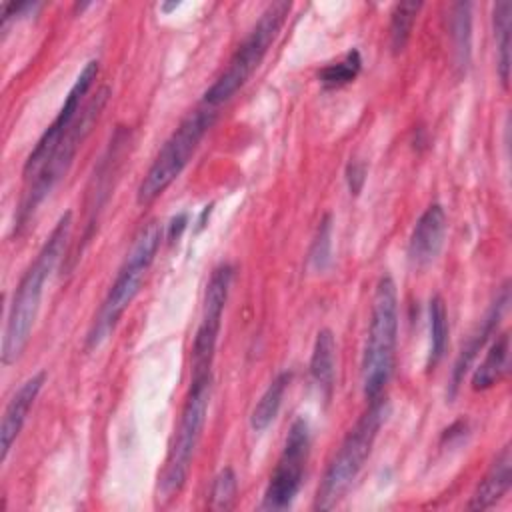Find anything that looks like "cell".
Here are the masks:
<instances>
[{
	"label": "cell",
	"instance_id": "cell-25",
	"mask_svg": "<svg viewBox=\"0 0 512 512\" xmlns=\"http://www.w3.org/2000/svg\"><path fill=\"white\" fill-rule=\"evenodd\" d=\"M238 492V480L232 468H222L210 486V508L212 510H230L234 506Z\"/></svg>",
	"mask_w": 512,
	"mask_h": 512
},
{
	"label": "cell",
	"instance_id": "cell-4",
	"mask_svg": "<svg viewBox=\"0 0 512 512\" xmlns=\"http://www.w3.org/2000/svg\"><path fill=\"white\" fill-rule=\"evenodd\" d=\"M398 342V292L394 280L384 274L376 282L370 310L368 336L362 352V390L366 400L384 394L394 370Z\"/></svg>",
	"mask_w": 512,
	"mask_h": 512
},
{
	"label": "cell",
	"instance_id": "cell-21",
	"mask_svg": "<svg viewBox=\"0 0 512 512\" xmlns=\"http://www.w3.org/2000/svg\"><path fill=\"white\" fill-rule=\"evenodd\" d=\"M422 2H398L390 14V48L392 54H402L410 42L416 16Z\"/></svg>",
	"mask_w": 512,
	"mask_h": 512
},
{
	"label": "cell",
	"instance_id": "cell-15",
	"mask_svg": "<svg viewBox=\"0 0 512 512\" xmlns=\"http://www.w3.org/2000/svg\"><path fill=\"white\" fill-rule=\"evenodd\" d=\"M510 482H512V454H510V446H504L496 454L494 462L490 464L480 484L476 486L468 502V508L470 510L492 508L510 490Z\"/></svg>",
	"mask_w": 512,
	"mask_h": 512
},
{
	"label": "cell",
	"instance_id": "cell-14",
	"mask_svg": "<svg viewBox=\"0 0 512 512\" xmlns=\"http://www.w3.org/2000/svg\"><path fill=\"white\" fill-rule=\"evenodd\" d=\"M44 382H46V372L40 370L30 378H26L8 400L2 414V422H0V462H6L8 452L16 442V438L20 436L26 424L28 412L34 406Z\"/></svg>",
	"mask_w": 512,
	"mask_h": 512
},
{
	"label": "cell",
	"instance_id": "cell-13",
	"mask_svg": "<svg viewBox=\"0 0 512 512\" xmlns=\"http://www.w3.org/2000/svg\"><path fill=\"white\" fill-rule=\"evenodd\" d=\"M510 304V288H508V282L500 288V292L496 294V300L492 302L490 310L486 312V316L480 320L478 328L470 334V338L466 340V344L462 346L456 362H454V368H452V374H450V386H448V398H454V394L458 392L462 380H464V374L470 370L472 362L476 360L478 352L486 346V342L496 334L498 330V324L504 316V310L506 306Z\"/></svg>",
	"mask_w": 512,
	"mask_h": 512
},
{
	"label": "cell",
	"instance_id": "cell-19",
	"mask_svg": "<svg viewBox=\"0 0 512 512\" xmlns=\"http://www.w3.org/2000/svg\"><path fill=\"white\" fill-rule=\"evenodd\" d=\"M510 16L512 4L508 0L496 2L492 8V26L496 38V58H498V76L502 88H508L510 82Z\"/></svg>",
	"mask_w": 512,
	"mask_h": 512
},
{
	"label": "cell",
	"instance_id": "cell-3",
	"mask_svg": "<svg viewBox=\"0 0 512 512\" xmlns=\"http://www.w3.org/2000/svg\"><path fill=\"white\" fill-rule=\"evenodd\" d=\"M388 412L390 404L384 396L368 400V408L358 416L356 424L348 430L336 456L332 458L322 476L314 500L316 510L334 508L348 492V488L364 468L378 438V432L386 422Z\"/></svg>",
	"mask_w": 512,
	"mask_h": 512
},
{
	"label": "cell",
	"instance_id": "cell-11",
	"mask_svg": "<svg viewBox=\"0 0 512 512\" xmlns=\"http://www.w3.org/2000/svg\"><path fill=\"white\" fill-rule=\"evenodd\" d=\"M232 278H234V268L230 264H220L210 274V280L204 292L200 324L192 344V374L212 372V360L216 352L222 314L228 302Z\"/></svg>",
	"mask_w": 512,
	"mask_h": 512
},
{
	"label": "cell",
	"instance_id": "cell-7",
	"mask_svg": "<svg viewBox=\"0 0 512 512\" xmlns=\"http://www.w3.org/2000/svg\"><path fill=\"white\" fill-rule=\"evenodd\" d=\"M290 8H292L290 2L276 0V2H270L262 10V14L256 20V24L252 26V30L246 34V38L240 42V46L232 54L224 72L204 92L202 102L206 108L214 110L216 106L228 102L248 82V78L254 74V70L264 60L274 38L278 36Z\"/></svg>",
	"mask_w": 512,
	"mask_h": 512
},
{
	"label": "cell",
	"instance_id": "cell-2",
	"mask_svg": "<svg viewBox=\"0 0 512 512\" xmlns=\"http://www.w3.org/2000/svg\"><path fill=\"white\" fill-rule=\"evenodd\" d=\"M162 234H164V226L158 220H150L136 234L130 252L126 254L122 266L118 268V274L108 294L104 296L100 310L96 312L90 324V330L86 334L88 350L100 348L112 336L122 314L140 292V286L162 244Z\"/></svg>",
	"mask_w": 512,
	"mask_h": 512
},
{
	"label": "cell",
	"instance_id": "cell-12",
	"mask_svg": "<svg viewBox=\"0 0 512 512\" xmlns=\"http://www.w3.org/2000/svg\"><path fill=\"white\" fill-rule=\"evenodd\" d=\"M448 220L440 204H430L416 220L408 238V262L414 270L428 268L444 246Z\"/></svg>",
	"mask_w": 512,
	"mask_h": 512
},
{
	"label": "cell",
	"instance_id": "cell-18",
	"mask_svg": "<svg viewBox=\"0 0 512 512\" xmlns=\"http://www.w3.org/2000/svg\"><path fill=\"white\" fill-rule=\"evenodd\" d=\"M290 380H292L290 372H280L268 384V388L262 392V396L258 398V402H256L252 414H250L252 430L262 432V430H266L276 420V416L280 412V406H282L284 392H286Z\"/></svg>",
	"mask_w": 512,
	"mask_h": 512
},
{
	"label": "cell",
	"instance_id": "cell-9",
	"mask_svg": "<svg viewBox=\"0 0 512 512\" xmlns=\"http://www.w3.org/2000/svg\"><path fill=\"white\" fill-rule=\"evenodd\" d=\"M310 456V426L298 416L290 424L284 448L270 474L262 496V510H286L292 506L304 482V470Z\"/></svg>",
	"mask_w": 512,
	"mask_h": 512
},
{
	"label": "cell",
	"instance_id": "cell-28",
	"mask_svg": "<svg viewBox=\"0 0 512 512\" xmlns=\"http://www.w3.org/2000/svg\"><path fill=\"white\" fill-rule=\"evenodd\" d=\"M180 6V2H170V4H162L160 8L164 10V12H170V10H174V8H178Z\"/></svg>",
	"mask_w": 512,
	"mask_h": 512
},
{
	"label": "cell",
	"instance_id": "cell-22",
	"mask_svg": "<svg viewBox=\"0 0 512 512\" xmlns=\"http://www.w3.org/2000/svg\"><path fill=\"white\" fill-rule=\"evenodd\" d=\"M360 68H362L360 52H358L356 48H352V50H348V52L344 54L342 60L324 66V68L318 72V80H320L322 88H326V90H338V88H342V86L354 82L356 76L360 74Z\"/></svg>",
	"mask_w": 512,
	"mask_h": 512
},
{
	"label": "cell",
	"instance_id": "cell-23",
	"mask_svg": "<svg viewBox=\"0 0 512 512\" xmlns=\"http://www.w3.org/2000/svg\"><path fill=\"white\" fill-rule=\"evenodd\" d=\"M470 4L468 2H458L452 6V16H450V36L454 42V52L458 56V64L466 66L470 60Z\"/></svg>",
	"mask_w": 512,
	"mask_h": 512
},
{
	"label": "cell",
	"instance_id": "cell-1",
	"mask_svg": "<svg viewBox=\"0 0 512 512\" xmlns=\"http://www.w3.org/2000/svg\"><path fill=\"white\" fill-rule=\"evenodd\" d=\"M72 230V212H64L56 226L52 228L50 236L38 250L34 262L24 270L22 278L18 280L8 314H6V326L2 334V364L10 366L14 364L22 352L28 346V340L32 336L34 322L38 318L44 284L58 266L60 258L66 252V244L70 240Z\"/></svg>",
	"mask_w": 512,
	"mask_h": 512
},
{
	"label": "cell",
	"instance_id": "cell-5",
	"mask_svg": "<svg viewBox=\"0 0 512 512\" xmlns=\"http://www.w3.org/2000/svg\"><path fill=\"white\" fill-rule=\"evenodd\" d=\"M212 396V372L192 374L190 390L182 406V414L168 448L164 468L158 478V500H172L186 484L196 446L208 416Z\"/></svg>",
	"mask_w": 512,
	"mask_h": 512
},
{
	"label": "cell",
	"instance_id": "cell-16",
	"mask_svg": "<svg viewBox=\"0 0 512 512\" xmlns=\"http://www.w3.org/2000/svg\"><path fill=\"white\" fill-rule=\"evenodd\" d=\"M508 358H510V334L500 332L494 334L492 344L486 350L484 360L472 372V390L484 392L496 386L508 372Z\"/></svg>",
	"mask_w": 512,
	"mask_h": 512
},
{
	"label": "cell",
	"instance_id": "cell-24",
	"mask_svg": "<svg viewBox=\"0 0 512 512\" xmlns=\"http://www.w3.org/2000/svg\"><path fill=\"white\" fill-rule=\"evenodd\" d=\"M308 264L314 272H324L332 264V216L324 214L318 222L308 252Z\"/></svg>",
	"mask_w": 512,
	"mask_h": 512
},
{
	"label": "cell",
	"instance_id": "cell-27",
	"mask_svg": "<svg viewBox=\"0 0 512 512\" xmlns=\"http://www.w3.org/2000/svg\"><path fill=\"white\" fill-rule=\"evenodd\" d=\"M186 214H178V216H174L172 220H170V228H168V238L170 240H174V238H178L180 236V232L186 228Z\"/></svg>",
	"mask_w": 512,
	"mask_h": 512
},
{
	"label": "cell",
	"instance_id": "cell-10",
	"mask_svg": "<svg viewBox=\"0 0 512 512\" xmlns=\"http://www.w3.org/2000/svg\"><path fill=\"white\" fill-rule=\"evenodd\" d=\"M98 76V60H88L84 64V68L80 70L78 78L74 80L72 88L68 90L56 118L50 122V126L42 132V136L38 138L36 146L32 148V152L28 154L26 162H24V182L32 180L44 166L46 162L54 156L56 148L60 146V142L64 140V136L70 132L72 124L76 122L80 110H82V102L84 96L88 94V90L92 88L94 80Z\"/></svg>",
	"mask_w": 512,
	"mask_h": 512
},
{
	"label": "cell",
	"instance_id": "cell-17",
	"mask_svg": "<svg viewBox=\"0 0 512 512\" xmlns=\"http://www.w3.org/2000/svg\"><path fill=\"white\" fill-rule=\"evenodd\" d=\"M310 376L324 394V398L332 396L334 376H336V340L332 330L322 328L316 334L312 356H310Z\"/></svg>",
	"mask_w": 512,
	"mask_h": 512
},
{
	"label": "cell",
	"instance_id": "cell-20",
	"mask_svg": "<svg viewBox=\"0 0 512 512\" xmlns=\"http://www.w3.org/2000/svg\"><path fill=\"white\" fill-rule=\"evenodd\" d=\"M428 320H430V346H428L426 368L434 370L436 364L442 360L446 352V342H448V312L442 296L438 294L430 298Z\"/></svg>",
	"mask_w": 512,
	"mask_h": 512
},
{
	"label": "cell",
	"instance_id": "cell-26",
	"mask_svg": "<svg viewBox=\"0 0 512 512\" xmlns=\"http://www.w3.org/2000/svg\"><path fill=\"white\" fill-rule=\"evenodd\" d=\"M346 180L352 194H358L366 180V166L362 162H350L346 168Z\"/></svg>",
	"mask_w": 512,
	"mask_h": 512
},
{
	"label": "cell",
	"instance_id": "cell-6",
	"mask_svg": "<svg viewBox=\"0 0 512 512\" xmlns=\"http://www.w3.org/2000/svg\"><path fill=\"white\" fill-rule=\"evenodd\" d=\"M108 98H110L108 86H102L96 90V94L82 106L76 122L72 124L70 132L64 136V140L56 148L54 156L46 162V166L32 180H28L24 184V192H22V198H20V204H18L16 216H14V232H20L28 224L34 210L44 202V198L66 176V172L70 170V166L74 162L78 148L82 146V142L90 134L92 126L100 118L104 106L108 104Z\"/></svg>",
	"mask_w": 512,
	"mask_h": 512
},
{
	"label": "cell",
	"instance_id": "cell-8",
	"mask_svg": "<svg viewBox=\"0 0 512 512\" xmlns=\"http://www.w3.org/2000/svg\"><path fill=\"white\" fill-rule=\"evenodd\" d=\"M214 122V112L210 108H198L190 112L166 138L150 168L136 190V202L140 206L152 204L188 166L196 154L202 138Z\"/></svg>",
	"mask_w": 512,
	"mask_h": 512
}]
</instances>
